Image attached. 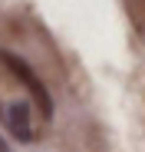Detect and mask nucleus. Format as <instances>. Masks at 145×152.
I'll list each match as a JSON object with an SVG mask.
<instances>
[{"label":"nucleus","mask_w":145,"mask_h":152,"mask_svg":"<svg viewBox=\"0 0 145 152\" xmlns=\"http://www.w3.org/2000/svg\"><path fill=\"white\" fill-rule=\"evenodd\" d=\"M0 63H4V69L13 73V80H20L23 89L36 99V106H40V113H43V119H53V96H50V89L43 86V80L30 69V63L20 60L17 53H10V50H0Z\"/></svg>","instance_id":"obj_1"},{"label":"nucleus","mask_w":145,"mask_h":152,"mask_svg":"<svg viewBox=\"0 0 145 152\" xmlns=\"http://www.w3.org/2000/svg\"><path fill=\"white\" fill-rule=\"evenodd\" d=\"M0 119L7 122V129L17 142H33V126H30V106L27 103H10L0 109Z\"/></svg>","instance_id":"obj_2"},{"label":"nucleus","mask_w":145,"mask_h":152,"mask_svg":"<svg viewBox=\"0 0 145 152\" xmlns=\"http://www.w3.org/2000/svg\"><path fill=\"white\" fill-rule=\"evenodd\" d=\"M0 152H10V149H7V142H4V139H0Z\"/></svg>","instance_id":"obj_3"}]
</instances>
